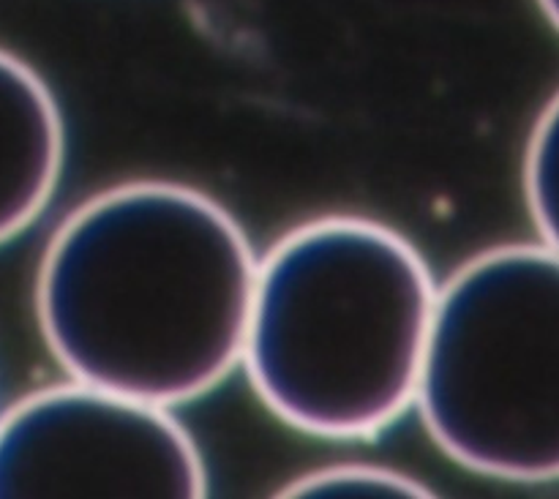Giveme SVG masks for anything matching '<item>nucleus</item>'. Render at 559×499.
<instances>
[{
	"mask_svg": "<svg viewBox=\"0 0 559 499\" xmlns=\"http://www.w3.org/2000/svg\"><path fill=\"white\" fill-rule=\"evenodd\" d=\"M437 284L388 224L320 216L257 260L240 366L289 429L369 440L415 404Z\"/></svg>",
	"mask_w": 559,
	"mask_h": 499,
	"instance_id": "obj_2",
	"label": "nucleus"
},
{
	"mask_svg": "<svg viewBox=\"0 0 559 499\" xmlns=\"http://www.w3.org/2000/svg\"><path fill=\"white\" fill-rule=\"evenodd\" d=\"M524 194L544 246L559 254V93L546 104L530 134Z\"/></svg>",
	"mask_w": 559,
	"mask_h": 499,
	"instance_id": "obj_6",
	"label": "nucleus"
},
{
	"mask_svg": "<svg viewBox=\"0 0 559 499\" xmlns=\"http://www.w3.org/2000/svg\"><path fill=\"white\" fill-rule=\"evenodd\" d=\"M205 495L200 448L169 407L69 380L0 415V499Z\"/></svg>",
	"mask_w": 559,
	"mask_h": 499,
	"instance_id": "obj_4",
	"label": "nucleus"
},
{
	"mask_svg": "<svg viewBox=\"0 0 559 499\" xmlns=\"http://www.w3.org/2000/svg\"><path fill=\"white\" fill-rule=\"evenodd\" d=\"M538 5H540V11L546 14V20H549L551 25L559 31V0H538Z\"/></svg>",
	"mask_w": 559,
	"mask_h": 499,
	"instance_id": "obj_8",
	"label": "nucleus"
},
{
	"mask_svg": "<svg viewBox=\"0 0 559 499\" xmlns=\"http://www.w3.org/2000/svg\"><path fill=\"white\" fill-rule=\"evenodd\" d=\"M254 278V249L222 202L129 180L55 227L36 276L38 331L71 380L173 409L240 366Z\"/></svg>",
	"mask_w": 559,
	"mask_h": 499,
	"instance_id": "obj_1",
	"label": "nucleus"
},
{
	"mask_svg": "<svg viewBox=\"0 0 559 499\" xmlns=\"http://www.w3.org/2000/svg\"><path fill=\"white\" fill-rule=\"evenodd\" d=\"M282 497H431L435 491L426 484H420L413 475L402 470L382 467V464H328V467L309 470L289 480L282 491Z\"/></svg>",
	"mask_w": 559,
	"mask_h": 499,
	"instance_id": "obj_7",
	"label": "nucleus"
},
{
	"mask_svg": "<svg viewBox=\"0 0 559 499\" xmlns=\"http://www.w3.org/2000/svg\"><path fill=\"white\" fill-rule=\"evenodd\" d=\"M413 407L431 442L469 473L559 478L555 249H486L437 287Z\"/></svg>",
	"mask_w": 559,
	"mask_h": 499,
	"instance_id": "obj_3",
	"label": "nucleus"
},
{
	"mask_svg": "<svg viewBox=\"0 0 559 499\" xmlns=\"http://www.w3.org/2000/svg\"><path fill=\"white\" fill-rule=\"evenodd\" d=\"M63 115L36 69L0 49V246L25 233L63 175Z\"/></svg>",
	"mask_w": 559,
	"mask_h": 499,
	"instance_id": "obj_5",
	"label": "nucleus"
}]
</instances>
